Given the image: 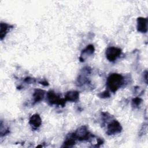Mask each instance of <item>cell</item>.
<instances>
[{"label": "cell", "instance_id": "cell-1", "mask_svg": "<svg viewBox=\"0 0 148 148\" xmlns=\"http://www.w3.org/2000/svg\"><path fill=\"white\" fill-rule=\"evenodd\" d=\"M124 83V77L119 73L110 74L106 80V86L108 88L113 92H116L121 88Z\"/></svg>", "mask_w": 148, "mask_h": 148}, {"label": "cell", "instance_id": "cell-2", "mask_svg": "<svg viewBox=\"0 0 148 148\" xmlns=\"http://www.w3.org/2000/svg\"><path fill=\"white\" fill-rule=\"evenodd\" d=\"M72 134L75 139L79 141L88 140L95 137V136L88 130L87 127L85 125L80 127L75 132L72 133Z\"/></svg>", "mask_w": 148, "mask_h": 148}, {"label": "cell", "instance_id": "cell-3", "mask_svg": "<svg viewBox=\"0 0 148 148\" xmlns=\"http://www.w3.org/2000/svg\"><path fill=\"white\" fill-rule=\"evenodd\" d=\"M47 99L48 103L50 105H56L58 106H61L62 107L65 106L66 101L65 98H61L57 95L53 90H50L47 93Z\"/></svg>", "mask_w": 148, "mask_h": 148}, {"label": "cell", "instance_id": "cell-4", "mask_svg": "<svg viewBox=\"0 0 148 148\" xmlns=\"http://www.w3.org/2000/svg\"><path fill=\"white\" fill-rule=\"evenodd\" d=\"M122 51L120 48L116 47H109L106 50L105 55L108 61L110 62H114L121 54Z\"/></svg>", "mask_w": 148, "mask_h": 148}, {"label": "cell", "instance_id": "cell-5", "mask_svg": "<svg viewBox=\"0 0 148 148\" xmlns=\"http://www.w3.org/2000/svg\"><path fill=\"white\" fill-rule=\"evenodd\" d=\"M91 73V69L86 66L82 70V73L79 75L78 78L77 79L76 84L78 86L81 87L86 84L90 83V81L89 80L88 76Z\"/></svg>", "mask_w": 148, "mask_h": 148}, {"label": "cell", "instance_id": "cell-6", "mask_svg": "<svg viewBox=\"0 0 148 148\" xmlns=\"http://www.w3.org/2000/svg\"><path fill=\"white\" fill-rule=\"evenodd\" d=\"M123 128L120 123L118 121L113 120L108 124L106 134L108 135H113L118 134L121 132Z\"/></svg>", "mask_w": 148, "mask_h": 148}, {"label": "cell", "instance_id": "cell-7", "mask_svg": "<svg viewBox=\"0 0 148 148\" xmlns=\"http://www.w3.org/2000/svg\"><path fill=\"white\" fill-rule=\"evenodd\" d=\"M95 51V48L94 45H89L86 46V48H84L81 52L79 60L80 62H84L88 57L91 56L93 54Z\"/></svg>", "mask_w": 148, "mask_h": 148}, {"label": "cell", "instance_id": "cell-8", "mask_svg": "<svg viewBox=\"0 0 148 148\" xmlns=\"http://www.w3.org/2000/svg\"><path fill=\"white\" fill-rule=\"evenodd\" d=\"M137 31L141 33H146L147 31V18L139 17L136 20Z\"/></svg>", "mask_w": 148, "mask_h": 148}, {"label": "cell", "instance_id": "cell-9", "mask_svg": "<svg viewBox=\"0 0 148 148\" xmlns=\"http://www.w3.org/2000/svg\"><path fill=\"white\" fill-rule=\"evenodd\" d=\"M29 124L33 129H37L42 124V119L38 114H32L29 119Z\"/></svg>", "mask_w": 148, "mask_h": 148}, {"label": "cell", "instance_id": "cell-10", "mask_svg": "<svg viewBox=\"0 0 148 148\" xmlns=\"http://www.w3.org/2000/svg\"><path fill=\"white\" fill-rule=\"evenodd\" d=\"M46 92L42 89H35L33 94V105L42 101L45 97Z\"/></svg>", "mask_w": 148, "mask_h": 148}, {"label": "cell", "instance_id": "cell-11", "mask_svg": "<svg viewBox=\"0 0 148 148\" xmlns=\"http://www.w3.org/2000/svg\"><path fill=\"white\" fill-rule=\"evenodd\" d=\"M64 98L66 101L76 102L79 98V92L75 90L69 91L65 94Z\"/></svg>", "mask_w": 148, "mask_h": 148}, {"label": "cell", "instance_id": "cell-12", "mask_svg": "<svg viewBox=\"0 0 148 148\" xmlns=\"http://www.w3.org/2000/svg\"><path fill=\"white\" fill-rule=\"evenodd\" d=\"M13 28V25L8 24L6 23H1L0 27V38L1 40H2L3 38L6 36L8 33L10 31V29Z\"/></svg>", "mask_w": 148, "mask_h": 148}, {"label": "cell", "instance_id": "cell-13", "mask_svg": "<svg viewBox=\"0 0 148 148\" xmlns=\"http://www.w3.org/2000/svg\"><path fill=\"white\" fill-rule=\"evenodd\" d=\"M76 143V139L73 136L72 133L68 135L66 140L64 142L62 147H72Z\"/></svg>", "mask_w": 148, "mask_h": 148}, {"label": "cell", "instance_id": "cell-14", "mask_svg": "<svg viewBox=\"0 0 148 148\" xmlns=\"http://www.w3.org/2000/svg\"><path fill=\"white\" fill-rule=\"evenodd\" d=\"M142 102V99L139 97H136L132 101V105L134 107L139 106Z\"/></svg>", "mask_w": 148, "mask_h": 148}, {"label": "cell", "instance_id": "cell-15", "mask_svg": "<svg viewBox=\"0 0 148 148\" xmlns=\"http://www.w3.org/2000/svg\"><path fill=\"white\" fill-rule=\"evenodd\" d=\"M98 96L102 98H109L110 96V94L108 90H105V91L99 93L98 94Z\"/></svg>", "mask_w": 148, "mask_h": 148}, {"label": "cell", "instance_id": "cell-16", "mask_svg": "<svg viewBox=\"0 0 148 148\" xmlns=\"http://www.w3.org/2000/svg\"><path fill=\"white\" fill-rule=\"evenodd\" d=\"M25 82H26L27 83H28V84H31V83H34L36 82L35 79H34V78H32V77H27L25 80H24Z\"/></svg>", "mask_w": 148, "mask_h": 148}, {"label": "cell", "instance_id": "cell-17", "mask_svg": "<svg viewBox=\"0 0 148 148\" xmlns=\"http://www.w3.org/2000/svg\"><path fill=\"white\" fill-rule=\"evenodd\" d=\"M38 83L41 84H42V85H43L44 86H49V83L47 81H46L45 80H43V81H39V82H38Z\"/></svg>", "mask_w": 148, "mask_h": 148}]
</instances>
